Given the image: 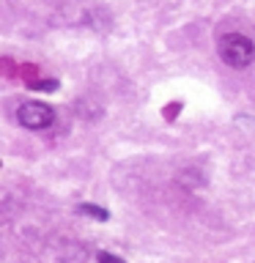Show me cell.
Returning <instances> with one entry per match:
<instances>
[{
	"mask_svg": "<svg viewBox=\"0 0 255 263\" xmlns=\"http://www.w3.org/2000/svg\"><path fill=\"white\" fill-rule=\"evenodd\" d=\"M217 49H220V58L230 66V69H244V66H250L255 61L252 39L242 36V33H225V36L220 39Z\"/></svg>",
	"mask_w": 255,
	"mask_h": 263,
	"instance_id": "6da1fadb",
	"label": "cell"
},
{
	"mask_svg": "<svg viewBox=\"0 0 255 263\" xmlns=\"http://www.w3.org/2000/svg\"><path fill=\"white\" fill-rule=\"evenodd\" d=\"M16 118L25 129L30 132H44L55 123V110L44 102H22L16 110Z\"/></svg>",
	"mask_w": 255,
	"mask_h": 263,
	"instance_id": "7a4b0ae2",
	"label": "cell"
},
{
	"mask_svg": "<svg viewBox=\"0 0 255 263\" xmlns=\"http://www.w3.org/2000/svg\"><path fill=\"white\" fill-rule=\"evenodd\" d=\"M77 211H80V214H85V217H94V219H99V222L110 219V211L102 209V205H96V203H80V205H77Z\"/></svg>",
	"mask_w": 255,
	"mask_h": 263,
	"instance_id": "3957f363",
	"label": "cell"
},
{
	"mask_svg": "<svg viewBox=\"0 0 255 263\" xmlns=\"http://www.w3.org/2000/svg\"><path fill=\"white\" fill-rule=\"evenodd\" d=\"M33 90H47V93H52V90H58V80H36L30 82Z\"/></svg>",
	"mask_w": 255,
	"mask_h": 263,
	"instance_id": "277c9868",
	"label": "cell"
},
{
	"mask_svg": "<svg viewBox=\"0 0 255 263\" xmlns=\"http://www.w3.org/2000/svg\"><path fill=\"white\" fill-rule=\"evenodd\" d=\"M96 260L99 263H126V260H123V258H118V255H113V252H96Z\"/></svg>",
	"mask_w": 255,
	"mask_h": 263,
	"instance_id": "5b68a950",
	"label": "cell"
}]
</instances>
